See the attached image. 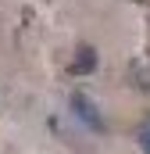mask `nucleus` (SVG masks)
<instances>
[{
  "label": "nucleus",
  "mask_w": 150,
  "mask_h": 154,
  "mask_svg": "<svg viewBox=\"0 0 150 154\" xmlns=\"http://www.w3.org/2000/svg\"><path fill=\"white\" fill-rule=\"evenodd\" d=\"M68 104H72V115L79 118V122H82L89 133H104V129H107V122H104V115H100V108H97V104H93V100H89L82 90H75Z\"/></svg>",
  "instance_id": "1"
},
{
  "label": "nucleus",
  "mask_w": 150,
  "mask_h": 154,
  "mask_svg": "<svg viewBox=\"0 0 150 154\" xmlns=\"http://www.w3.org/2000/svg\"><path fill=\"white\" fill-rule=\"evenodd\" d=\"M97 68V50L93 47H79L72 57V75H89Z\"/></svg>",
  "instance_id": "2"
},
{
  "label": "nucleus",
  "mask_w": 150,
  "mask_h": 154,
  "mask_svg": "<svg viewBox=\"0 0 150 154\" xmlns=\"http://www.w3.org/2000/svg\"><path fill=\"white\" fill-rule=\"evenodd\" d=\"M136 140H140V147H143V154H150V115L140 122V129H136Z\"/></svg>",
  "instance_id": "3"
}]
</instances>
